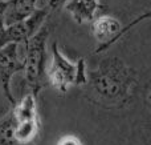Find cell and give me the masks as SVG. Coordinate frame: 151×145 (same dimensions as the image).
Wrapping results in <instances>:
<instances>
[{
    "label": "cell",
    "instance_id": "cell-1",
    "mask_svg": "<svg viewBox=\"0 0 151 145\" xmlns=\"http://www.w3.org/2000/svg\"><path fill=\"white\" fill-rule=\"evenodd\" d=\"M89 99L105 107H123L134 96L138 77L131 67L117 56L105 57L88 76Z\"/></svg>",
    "mask_w": 151,
    "mask_h": 145
},
{
    "label": "cell",
    "instance_id": "cell-2",
    "mask_svg": "<svg viewBox=\"0 0 151 145\" xmlns=\"http://www.w3.org/2000/svg\"><path fill=\"white\" fill-rule=\"evenodd\" d=\"M49 37V27L45 23L28 41L24 44V80L31 89V95L36 97L45 87L47 79V40Z\"/></svg>",
    "mask_w": 151,
    "mask_h": 145
},
{
    "label": "cell",
    "instance_id": "cell-3",
    "mask_svg": "<svg viewBox=\"0 0 151 145\" xmlns=\"http://www.w3.org/2000/svg\"><path fill=\"white\" fill-rule=\"evenodd\" d=\"M47 80L60 92H66L72 85H85L88 81L85 60L78 59L72 63L58 48L57 41L52 44V60L47 69Z\"/></svg>",
    "mask_w": 151,
    "mask_h": 145
},
{
    "label": "cell",
    "instance_id": "cell-4",
    "mask_svg": "<svg viewBox=\"0 0 151 145\" xmlns=\"http://www.w3.org/2000/svg\"><path fill=\"white\" fill-rule=\"evenodd\" d=\"M149 17V12L145 13L143 16L135 19L131 24L127 27H122L121 21L115 19L111 15H98L93 21L90 23V32L93 35L94 40L97 41V49L94 53L105 52L111 44H114L119 37H122L130 28H133L137 23L142 21L143 19Z\"/></svg>",
    "mask_w": 151,
    "mask_h": 145
},
{
    "label": "cell",
    "instance_id": "cell-5",
    "mask_svg": "<svg viewBox=\"0 0 151 145\" xmlns=\"http://www.w3.org/2000/svg\"><path fill=\"white\" fill-rule=\"evenodd\" d=\"M50 17V15L44 9L37 8L32 16L20 21V23L12 24L5 27L3 35L0 36V48L7 44H25Z\"/></svg>",
    "mask_w": 151,
    "mask_h": 145
},
{
    "label": "cell",
    "instance_id": "cell-6",
    "mask_svg": "<svg viewBox=\"0 0 151 145\" xmlns=\"http://www.w3.org/2000/svg\"><path fill=\"white\" fill-rule=\"evenodd\" d=\"M24 71V61L19 53L17 44H7L0 48V88L11 105L15 107L17 101L11 92V79L13 75Z\"/></svg>",
    "mask_w": 151,
    "mask_h": 145
},
{
    "label": "cell",
    "instance_id": "cell-7",
    "mask_svg": "<svg viewBox=\"0 0 151 145\" xmlns=\"http://www.w3.org/2000/svg\"><path fill=\"white\" fill-rule=\"evenodd\" d=\"M104 8L99 0H68L65 9L78 24L91 23L98 16V11Z\"/></svg>",
    "mask_w": 151,
    "mask_h": 145
},
{
    "label": "cell",
    "instance_id": "cell-8",
    "mask_svg": "<svg viewBox=\"0 0 151 145\" xmlns=\"http://www.w3.org/2000/svg\"><path fill=\"white\" fill-rule=\"evenodd\" d=\"M7 7L4 12L5 27L28 19L37 9V0H5Z\"/></svg>",
    "mask_w": 151,
    "mask_h": 145
},
{
    "label": "cell",
    "instance_id": "cell-9",
    "mask_svg": "<svg viewBox=\"0 0 151 145\" xmlns=\"http://www.w3.org/2000/svg\"><path fill=\"white\" fill-rule=\"evenodd\" d=\"M39 130V117L16 121L15 130H13V138H15L17 145H29L36 140Z\"/></svg>",
    "mask_w": 151,
    "mask_h": 145
},
{
    "label": "cell",
    "instance_id": "cell-10",
    "mask_svg": "<svg viewBox=\"0 0 151 145\" xmlns=\"http://www.w3.org/2000/svg\"><path fill=\"white\" fill-rule=\"evenodd\" d=\"M16 120L12 111L0 121V145H17L13 138Z\"/></svg>",
    "mask_w": 151,
    "mask_h": 145
},
{
    "label": "cell",
    "instance_id": "cell-11",
    "mask_svg": "<svg viewBox=\"0 0 151 145\" xmlns=\"http://www.w3.org/2000/svg\"><path fill=\"white\" fill-rule=\"evenodd\" d=\"M68 0H37V8L47 11L49 15L57 12L61 7L66 4Z\"/></svg>",
    "mask_w": 151,
    "mask_h": 145
},
{
    "label": "cell",
    "instance_id": "cell-12",
    "mask_svg": "<svg viewBox=\"0 0 151 145\" xmlns=\"http://www.w3.org/2000/svg\"><path fill=\"white\" fill-rule=\"evenodd\" d=\"M57 145H82V141L77 137V136L73 135H68V136H64L58 140Z\"/></svg>",
    "mask_w": 151,
    "mask_h": 145
},
{
    "label": "cell",
    "instance_id": "cell-13",
    "mask_svg": "<svg viewBox=\"0 0 151 145\" xmlns=\"http://www.w3.org/2000/svg\"><path fill=\"white\" fill-rule=\"evenodd\" d=\"M5 7H7V1L3 0L0 1V36L3 35L5 29V24H4V12H5Z\"/></svg>",
    "mask_w": 151,
    "mask_h": 145
},
{
    "label": "cell",
    "instance_id": "cell-14",
    "mask_svg": "<svg viewBox=\"0 0 151 145\" xmlns=\"http://www.w3.org/2000/svg\"><path fill=\"white\" fill-rule=\"evenodd\" d=\"M0 1H3V0H0Z\"/></svg>",
    "mask_w": 151,
    "mask_h": 145
}]
</instances>
